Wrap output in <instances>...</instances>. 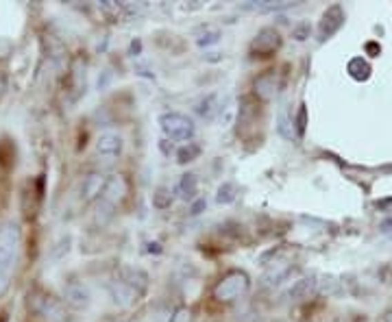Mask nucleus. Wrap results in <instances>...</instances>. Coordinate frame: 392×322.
I'll use <instances>...</instances> for the list:
<instances>
[{
  "label": "nucleus",
  "mask_w": 392,
  "mask_h": 322,
  "mask_svg": "<svg viewBox=\"0 0 392 322\" xmlns=\"http://www.w3.org/2000/svg\"><path fill=\"white\" fill-rule=\"evenodd\" d=\"M20 242H22V231L16 222L0 225V296L11 285V274L13 268H16Z\"/></svg>",
  "instance_id": "1"
},
{
  "label": "nucleus",
  "mask_w": 392,
  "mask_h": 322,
  "mask_svg": "<svg viewBox=\"0 0 392 322\" xmlns=\"http://www.w3.org/2000/svg\"><path fill=\"white\" fill-rule=\"evenodd\" d=\"M159 127L161 133L168 139H175V142H192V137L196 133V124L192 122V118H188L186 114H179V111H168V114L159 116Z\"/></svg>",
  "instance_id": "2"
},
{
  "label": "nucleus",
  "mask_w": 392,
  "mask_h": 322,
  "mask_svg": "<svg viewBox=\"0 0 392 322\" xmlns=\"http://www.w3.org/2000/svg\"><path fill=\"white\" fill-rule=\"evenodd\" d=\"M251 288V276L244 270H231L220 279L214 288V299L218 303H231L244 296Z\"/></svg>",
  "instance_id": "3"
},
{
  "label": "nucleus",
  "mask_w": 392,
  "mask_h": 322,
  "mask_svg": "<svg viewBox=\"0 0 392 322\" xmlns=\"http://www.w3.org/2000/svg\"><path fill=\"white\" fill-rule=\"evenodd\" d=\"M31 299V296H29ZM33 310L44 318L46 322H68V312L59 299H55L52 294H33Z\"/></svg>",
  "instance_id": "4"
},
{
  "label": "nucleus",
  "mask_w": 392,
  "mask_h": 322,
  "mask_svg": "<svg viewBox=\"0 0 392 322\" xmlns=\"http://www.w3.org/2000/svg\"><path fill=\"white\" fill-rule=\"evenodd\" d=\"M282 35H279L277 29L273 26H264V29L257 31V35L251 41V52L255 54V57H271L275 54L279 48H282Z\"/></svg>",
  "instance_id": "5"
},
{
  "label": "nucleus",
  "mask_w": 392,
  "mask_h": 322,
  "mask_svg": "<svg viewBox=\"0 0 392 322\" xmlns=\"http://www.w3.org/2000/svg\"><path fill=\"white\" fill-rule=\"evenodd\" d=\"M344 9L340 5H331L325 9L323 18L318 22V41H327L342 29L344 24Z\"/></svg>",
  "instance_id": "6"
},
{
  "label": "nucleus",
  "mask_w": 392,
  "mask_h": 322,
  "mask_svg": "<svg viewBox=\"0 0 392 322\" xmlns=\"http://www.w3.org/2000/svg\"><path fill=\"white\" fill-rule=\"evenodd\" d=\"M127 194H129V181L124 174H111L107 177V183H105V190H103V196L101 199L109 205H122L124 199H127Z\"/></svg>",
  "instance_id": "7"
},
{
  "label": "nucleus",
  "mask_w": 392,
  "mask_h": 322,
  "mask_svg": "<svg viewBox=\"0 0 392 322\" xmlns=\"http://www.w3.org/2000/svg\"><path fill=\"white\" fill-rule=\"evenodd\" d=\"M109 296L118 307L127 310V307H133L139 299H142V294L133 290L131 285H127L124 281H120V279H114V281L109 283Z\"/></svg>",
  "instance_id": "8"
},
{
  "label": "nucleus",
  "mask_w": 392,
  "mask_h": 322,
  "mask_svg": "<svg viewBox=\"0 0 392 322\" xmlns=\"http://www.w3.org/2000/svg\"><path fill=\"white\" fill-rule=\"evenodd\" d=\"M279 88H282V81H279V74L275 70H268V72H262L255 81H253V92L259 101H273L277 96Z\"/></svg>",
  "instance_id": "9"
},
{
  "label": "nucleus",
  "mask_w": 392,
  "mask_h": 322,
  "mask_svg": "<svg viewBox=\"0 0 392 322\" xmlns=\"http://www.w3.org/2000/svg\"><path fill=\"white\" fill-rule=\"evenodd\" d=\"M118 279L127 283V285H131L133 290H137L139 294H142V296L146 294L148 283H150L148 272L142 270V268H135V265H122V268L118 270Z\"/></svg>",
  "instance_id": "10"
},
{
  "label": "nucleus",
  "mask_w": 392,
  "mask_h": 322,
  "mask_svg": "<svg viewBox=\"0 0 392 322\" xmlns=\"http://www.w3.org/2000/svg\"><path fill=\"white\" fill-rule=\"evenodd\" d=\"M107 183V177L103 172H90L88 177H83V183H81V201L83 203H92L96 201L98 196H103Z\"/></svg>",
  "instance_id": "11"
},
{
  "label": "nucleus",
  "mask_w": 392,
  "mask_h": 322,
  "mask_svg": "<svg viewBox=\"0 0 392 322\" xmlns=\"http://www.w3.org/2000/svg\"><path fill=\"white\" fill-rule=\"evenodd\" d=\"M63 299L70 307H72V310H86V307H90V303H92V294L83 283L72 281V283L66 285Z\"/></svg>",
  "instance_id": "12"
},
{
  "label": "nucleus",
  "mask_w": 392,
  "mask_h": 322,
  "mask_svg": "<svg viewBox=\"0 0 392 322\" xmlns=\"http://www.w3.org/2000/svg\"><path fill=\"white\" fill-rule=\"evenodd\" d=\"M257 120V103L255 98L244 96L240 101V111H237V131L246 133V129H251Z\"/></svg>",
  "instance_id": "13"
},
{
  "label": "nucleus",
  "mask_w": 392,
  "mask_h": 322,
  "mask_svg": "<svg viewBox=\"0 0 392 322\" xmlns=\"http://www.w3.org/2000/svg\"><path fill=\"white\" fill-rule=\"evenodd\" d=\"M316 292H318L316 276H303V279H299V281L290 288L288 294H290L292 301H310V299L316 296Z\"/></svg>",
  "instance_id": "14"
},
{
  "label": "nucleus",
  "mask_w": 392,
  "mask_h": 322,
  "mask_svg": "<svg viewBox=\"0 0 392 322\" xmlns=\"http://www.w3.org/2000/svg\"><path fill=\"white\" fill-rule=\"evenodd\" d=\"M96 152L103 157H118L122 152V137L118 133H103L96 139Z\"/></svg>",
  "instance_id": "15"
},
{
  "label": "nucleus",
  "mask_w": 392,
  "mask_h": 322,
  "mask_svg": "<svg viewBox=\"0 0 392 322\" xmlns=\"http://www.w3.org/2000/svg\"><path fill=\"white\" fill-rule=\"evenodd\" d=\"M220 105H218V94H207L205 98H201L199 103H196L194 111L199 114V118H203L205 122H212L218 114H220Z\"/></svg>",
  "instance_id": "16"
},
{
  "label": "nucleus",
  "mask_w": 392,
  "mask_h": 322,
  "mask_svg": "<svg viewBox=\"0 0 392 322\" xmlns=\"http://www.w3.org/2000/svg\"><path fill=\"white\" fill-rule=\"evenodd\" d=\"M179 199L186 201V203H194L196 199H199V177H196L194 172H188L181 177L179 181Z\"/></svg>",
  "instance_id": "17"
},
{
  "label": "nucleus",
  "mask_w": 392,
  "mask_h": 322,
  "mask_svg": "<svg viewBox=\"0 0 392 322\" xmlns=\"http://www.w3.org/2000/svg\"><path fill=\"white\" fill-rule=\"evenodd\" d=\"M346 74L351 77L353 81H369L371 74H373V68L369 63V59H364V57H353V59H349L346 63Z\"/></svg>",
  "instance_id": "18"
},
{
  "label": "nucleus",
  "mask_w": 392,
  "mask_h": 322,
  "mask_svg": "<svg viewBox=\"0 0 392 322\" xmlns=\"http://www.w3.org/2000/svg\"><path fill=\"white\" fill-rule=\"evenodd\" d=\"M290 270H292V263L290 261H277V263L273 261V265H271L268 270H266L262 281L266 285H279L290 274Z\"/></svg>",
  "instance_id": "19"
},
{
  "label": "nucleus",
  "mask_w": 392,
  "mask_h": 322,
  "mask_svg": "<svg viewBox=\"0 0 392 322\" xmlns=\"http://www.w3.org/2000/svg\"><path fill=\"white\" fill-rule=\"evenodd\" d=\"M201 146L196 144V142H188V144H184L179 150H177V161L181 163V165H188V163H192V161H196L201 157Z\"/></svg>",
  "instance_id": "20"
},
{
  "label": "nucleus",
  "mask_w": 392,
  "mask_h": 322,
  "mask_svg": "<svg viewBox=\"0 0 392 322\" xmlns=\"http://www.w3.org/2000/svg\"><path fill=\"white\" fill-rule=\"evenodd\" d=\"M153 207L155 209H159V212H164V209H168L173 205V201H175V196H173V190L170 188H164V185H159L155 192H153Z\"/></svg>",
  "instance_id": "21"
},
{
  "label": "nucleus",
  "mask_w": 392,
  "mask_h": 322,
  "mask_svg": "<svg viewBox=\"0 0 392 322\" xmlns=\"http://www.w3.org/2000/svg\"><path fill=\"white\" fill-rule=\"evenodd\" d=\"M114 205H109V203H105L103 199L96 203V207H94V220H96V225H101V227H105V225H109V220L114 218Z\"/></svg>",
  "instance_id": "22"
},
{
  "label": "nucleus",
  "mask_w": 392,
  "mask_h": 322,
  "mask_svg": "<svg viewBox=\"0 0 392 322\" xmlns=\"http://www.w3.org/2000/svg\"><path fill=\"white\" fill-rule=\"evenodd\" d=\"M277 131L286 139H294V120H292V116H288V111L284 107L277 116Z\"/></svg>",
  "instance_id": "23"
},
{
  "label": "nucleus",
  "mask_w": 392,
  "mask_h": 322,
  "mask_svg": "<svg viewBox=\"0 0 392 322\" xmlns=\"http://www.w3.org/2000/svg\"><path fill=\"white\" fill-rule=\"evenodd\" d=\"M237 196V188L235 183H231V181H225L218 190H216V203L218 205H231L235 201Z\"/></svg>",
  "instance_id": "24"
},
{
  "label": "nucleus",
  "mask_w": 392,
  "mask_h": 322,
  "mask_svg": "<svg viewBox=\"0 0 392 322\" xmlns=\"http://www.w3.org/2000/svg\"><path fill=\"white\" fill-rule=\"evenodd\" d=\"M98 9H101L107 18H111V22H116V20L127 16V13H124V3L118 5V3H111V0H105V3L98 5Z\"/></svg>",
  "instance_id": "25"
},
{
  "label": "nucleus",
  "mask_w": 392,
  "mask_h": 322,
  "mask_svg": "<svg viewBox=\"0 0 392 322\" xmlns=\"http://www.w3.org/2000/svg\"><path fill=\"white\" fill-rule=\"evenodd\" d=\"M70 79L75 83V90L81 94V90H86V66L81 68V61H77L72 66V74H70Z\"/></svg>",
  "instance_id": "26"
},
{
  "label": "nucleus",
  "mask_w": 392,
  "mask_h": 322,
  "mask_svg": "<svg viewBox=\"0 0 392 322\" xmlns=\"http://www.w3.org/2000/svg\"><path fill=\"white\" fill-rule=\"evenodd\" d=\"M294 129H297V137L305 135V129H307V107H305V103L299 105L297 118H294Z\"/></svg>",
  "instance_id": "27"
},
{
  "label": "nucleus",
  "mask_w": 392,
  "mask_h": 322,
  "mask_svg": "<svg viewBox=\"0 0 392 322\" xmlns=\"http://www.w3.org/2000/svg\"><path fill=\"white\" fill-rule=\"evenodd\" d=\"M220 31L218 29H207L199 39H196V44H199L201 48H207V46H212V44H218L220 41Z\"/></svg>",
  "instance_id": "28"
},
{
  "label": "nucleus",
  "mask_w": 392,
  "mask_h": 322,
  "mask_svg": "<svg viewBox=\"0 0 392 322\" xmlns=\"http://www.w3.org/2000/svg\"><path fill=\"white\" fill-rule=\"evenodd\" d=\"M310 31H312L310 22H299V24L292 26V37L297 41H305L307 37H310Z\"/></svg>",
  "instance_id": "29"
},
{
  "label": "nucleus",
  "mask_w": 392,
  "mask_h": 322,
  "mask_svg": "<svg viewBox=\"0 0 392 322\" xmlns=\"http://www.w3.org/2000/svg\"><path fill=\"white\" fill-rule=\"evenodd\" d=\"M168 322H192V310H190V307H186V305L177 307Z\"/></svg>",
  "instance_id": "30"
},
{
  "label": "nucleus",
  "mask_w": 392,
  "mask_h": 322,
  "mask_svg": "<svg viewBox=\"0 0 392 322\" xmlns=\"http://www.w3.org/2000/svg\"><path fill=\"white\" fill-rule=\"evenodd\" d=\"M9 54H13V41L7 37H0V59H7Z\"/></svg>",
  "instance_id": "31"
},
{
  "label": "nucleus",
  "mask_w": 392,
  "mask_h": 322,
  "mask_svg": "<svg viewBox=\"0 0 392 322\" xmlns=\"http://www.w3.org/2000/svg\"><path fill=\"white\" fill-rule=\"evenodd\" d=\"M205 207H207V201L205 199H196L192 205H190V216H201L205 212Z\"/></svg>",
  "instance_id": "32"
},
{
  "label": "nucleus",
  "mask_w": 392,
  "mask_h": 322,
  "mask_svg": "<svg viewBox=\"0 0 392 322\" xmlns=\"http://www.w3.org/2000/svg\"><path fill=\"white\" fill-rule=\"evenodd\" d=\"M364 52H366L369 57H380V54H382V46L377 44V41H366V44H364Z\"/></svg>",
  "instance_id": "33"
},
{
  "label": "nucleus",
  "mask_w": 392,
  "mask_h": 322,
  "mask_svg": "<svg viewBox=\"0 0 392 322\" xmlns=\"http://www.w3.org/2000/svg\"><path fill=\"white\" fill-rule=\"evenodd\" d=\"M139 52H142V41L133 39L131 46H129V54H131V57H139Z\"/></svg>",
  "instance_id": "34"
},
{
  "label": "nucleus",
  "mask_w": 392,
  "mask_h": 322,
  "mask_svg": "<svg viewBox=\"0 0 392 322\" xmlns=\"http://www.w3.org/2000/svg\"><path fill=\"white\" fill-rule=\"evenodd\" d=\"M382 231H384V233H392V220L382 222Z\"/></svg>",
  "instance_id": "35"
},
{
  "label": "nucleus",
  "mask_w": 392,
  "mask_h": 322,
  "mask_svg": "<svg viewBox=\"0 0 392 322\" xmlns=\"http://www.w3.org/2000/svg\"><path fill=\"white\" fill-rule=\"evenodd\" d=\"M380 322H392V312H388V314H384Z\"/></svg>",
  "instance_id": "36"
}]
</instances>
